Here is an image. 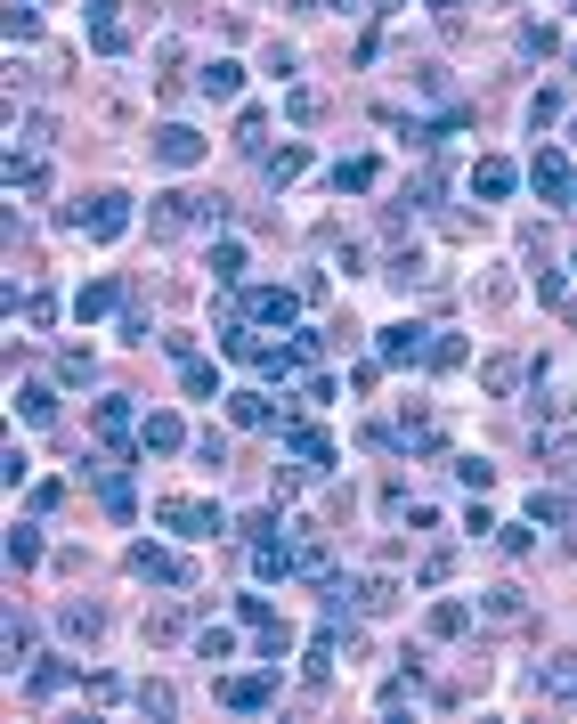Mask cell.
<instances>
[{
    "label": "cell",
    "mask_w": 577,
    "mask_h": 724,
    "mask_svg": "<svg viewBox=\"0 0 577 724\" xmlns=\"http://www.w3.org/2000/svg\"><path fill=\"white\" fill-rule=\"evenodd\" d=\"M529 448H537V456L577 448V407H569V399H553V391L537 399V432H529Z\"/></svg>",
    "instance_id": "cell-1"
},
{
    "label": "cell",
    "mask_w": 577,
    "mask_h": 724,
    "mask_svg": "<svg viewBox=\"0 0 577 724\" xmlns=\"http://www.w3.org/2000/svg\"><path fill=\"white\" fill-rule=\"evenodd\" d=\"M66 228H90V236H122V228H131V196H122V188H98L90 204H74V212H66Z\"/></svg>",
    "instance_id": "cell-2"
},
{
    "label": "cell",
    "mask_w": 577,
    "mask_h": 724,
    "mask_svg": "<svg viewBox=\"0 0 577 724\" xmlns=\"http://www.w3.org/2000/svg\"><path fill=\"white\" fill-rule=\"evenodd\" d=\"M163 529H179V537H220V505H204V497H163Z\"/></svg>",
    "instance_id": "cell-3"
},
{
    "label": "cell",
    "mask_w": 577,
    "mask_h": 724,
    "mask_svg": "<svg viewBox=\"0 0 577 724\" xmlns=\"http://www.w3.org/2000/svg\"><path fill=\"white\" fill-rule=\"evenodd\" d=\"M131 570L155 578V586H196V562H187V554H163V546H131Z\"/></svg>",
    "instance_id": "cell-4"
},
{
    "label": "cell",
    "mask_w": 577,
    "mask_h": 724,
    "mask_svg": "<svg viewBox=\"0 0 577 724\" xmlns=\"http://www.w3.org/2000/svg\"><path fill=\"white\" fill-rule=\"evenodd\" d=\"M512 188H521V171H512L504 155H480V163H472V196H480V204H512Z\"/></svg>",
    "instance_id": "cell-5"
},
{
    "label": "cell",
    "mask_w": 577,
    "mask_h": 724,
    "mask_svg": "<svg viewBox=\"0 0 577 724\" xmlns=\"http://www.w3.org/2000/svg\"><path fill=\"white\" fill-rule=\"evenodd\" d=\"M98 440L114 448V464H131V448H122V440H131V399H122V391L98 399Z\"/></svg>",
    "instance_id": "cell-6"
},
{
    "label": "cell",
    "mask_w": 577,
    "mask_h": 724,
    "mask_svg": "<svg viewBox=\"0 0 577 724\" xmlns=\"http://www.w3.org/2000/svg\"><path fill=\"white\" fill-rule=\"evenodd\" d=\"M277 700V676H261V668H252V676H220V708H269Z\"/></svg>",
    "instance_id": "cell-7"
},
{
    "label": "cell",
    "mask_w": 577,
    "mask_h": 724,
    "mask_svg": "<svg viewBox=\"0 0 577 724\" xmlns=\"http://www.w3.org/2000/svg\"><path fill=\"white\" fill-rule=\"evenodd\" d=\"M196 155H204V139L187 131V123H163V131H155V163H163V171H187Z\"/></svg>",
    "instance_id": "cell-8"
},
{
    "label": "cell",
    "mask_w": 577,
    "mask_h": 724,
    "mask_svg": "<svg viewBox=\"0 0 577 724\" xmlns=\"http://www.w3.org/2000/svg\"><path fill=\"white\" fill-rule=\"evenodd\" d=\"M57 635L66 643H98L106 635V602H66V611H57Z\"/></svg>",
    "instance_id": "cell-9"
},
{
    "label": "cell",
    "mask_w": 577,
    "mask_h": 724,
    "mask_svg": "<svg viewBox=\"0 0 577 724\" xmlns=\"http://www.w3.org/2000/svg\"><path fill=\"white\" fill-rule=\"evenodd\" d=\"M252 570H261V578H293V570H301V554L269 529V537H252Z\"/></svg>",
    "instance_id": "cell-10"
},
{
    "label": "cell",
    "mask_w": 577,
    "mask_h": 724,
    "mask_svg": "<svg viewBox=\"0 0 577 724\" xmlns=\"http://www.w3.org/2000/svg\"><path fill=\"white\" fill-rule=\"evenodd\" d=\"M244 318H261V326H301V301H293V293H244Z\"/></svg>",
    "instance_id": "cell-11"
},
{
    "label": "cell",
    "mask_w": 577,
    "mask_h": 724,
    "mask_svg": "<svg viewBox=\"0 0 577 724\" xmlns=\"http://www.w3.org/2000/svg\"><path fill=\"white\" fill-rule=\"evenodd\" d=\"M285 440H293V456H301L309 472H326V464H334V440L317 432V424H285Z\"/></svg>",
    "instance_id": "cell-12"
},
{
    "label": "cell",
    "mask_w": 577,
    "mask_h": 724,
    "mask_svg": "<svg viewBox=\"0 0 577 724\" xmlns=\"http://www.w3.org/2000/svg\"><path fill=\"white\" fill-rule=\"evenodd\" d=\"M57 415V375L49 383H17V424H49Z\"/></svg>",
    "instance_id": "cell-13"
},
{
    "label": "cell",
    "mask_w": 577,
    "mask_h": 724,
    "mask_svg": "<svg viewBox=\"0 0 577 724\" xmlns=\"http://www.w3.org/2000/svg\"><path fill=\"white\" fill-rule=\"evenodd\" d=\"M480 619H496V627L529 619V594H521V586H488V594H480Z\"/></svg>",
    "instance_id": "cell-14"
},
{
    "label": "cell",
    "mask_w": 577,
    "mask_h": 724,
    "mask_svg": "<svg viewBox=\"0 0 577 724\" xmlns=\"http://www.w3.org/2000/svg\"><path fill=\"white\" fill-rule=\"evenodd\" d=\"M569 179H577V171H569V155H561V147H545V155H537V188H545L553 204H569Z\"/></svg>",
    "instance_id": "cell-15"
},
{
    "label": "cell",
    "mask_w": 577,
    "mask_h": 724,
    "mask_svg": "<svg viewBox=\"0 0 577 724\" xmlns=\"http://www.w3.org/2000/svg\"><path fill=\"white\" fill-rule=\"evenodd\" d=\"M196 90H204V98H244V66H236V57H220V66L196 74Z\"/></svg>",
    "instance_id": "cell-16"
},
{
    "label": "cell",
    "mask_w": 577,
    "mask_h": 724,
    "mask_svg": "<svg viewBox=\"0 0 577 724\" xmlns=\"http://www.w3.org/2000/svg\"><path fill=\"white\" fill-rule=\"evenodd\" d=\"M49 375L66 383V391H74V383H98V350H82V342H74V350H57V367H49Z\"/></svg>",
    "instance_id": "cell-17"
},
{
    "label": "cell",
    "mask_w": 577,
    "mask_h": 724,
    "mask_svg": "<svg viewBox=\"0 0 577 724\" xmlns=\"http://www.w3.org/2000/svg\"><path fill=\"white\" fill-rule=\"evenodd\" d=\"M90 41H98V49H122V0H90Z\"/></svg>",
    "instance_id": "cell-18"
},
{
    "label": "cell",
    "mask_w": 577,
    "mask_h": 724,
    "mask_svg": "<svg viewBox=\"0 0 577 724\" xmlns=\"http://www.w3.org/2000/svg\"><path fill=\"white\" fill-rule=\"evenodd\" d=\"M480 383H488L496 399H512V391L529 383V367H521V358H488V367H480Z\"/></svg>",
    "instance_id": "cell-19"
},
{
    "label": "cell",
    "mask_w": 577,
    "mask_h": 724,
    "mask_svg": "<svg viewBox=\"0 0 577 724\" xmlns=\"http://www.w3.org/2000/svg\"><path fill=\"white\" fill-rule=\"evenodd\" d=\"M147 448H155V456H179V448H187V424H179V415H147Z\"/></svg>",
    "instance_id": "cell-20"
},
{
    "label": "cell",
    "mask_w": 577,
    "mask_h": 724,
    "mask_svg": "<svg viewBox=\"0 0 577 724\" xmlns=\"http://www.w3.org/2000/svg\"><path fill=\"white\" fill-rule=\"evenodd\" d=\"M228 415H236L244 432H261V424H277V407H269L261 391H236V399H228Z\"/></svg>",
    "instance_id": "cell-21"
},
{
    "label": "cell",
    "mask_w": 577,
    "mask_h": 724,
    "mask_svg": "<svg viewBox=\"0 0 577 724\" xmlns=\"http://www.w3.org/2000/svg\"><path fill=\"white\" fill-rule=\"evenodd\" d=\"M66 684H74V668H66V659H49V668H33V676H25V692H33V700H57Z\"/></svg>",
    "instance_id": "cell-22"
},
{
    "label": "cell",
    "mask_w": 577,
    "mask_h": 724,
    "mask_svg": "<svg viewBox=\"0 0 577 724\" xmlns=\"http://www.w3.org/2000/svg\"><path fill=\"white\" fill-rule=\"evenodd\" d=\"M423 326H382V358H423Z\"/></svg>",
    "instance_id": "cell-23"
},
{
    "label": "cell",
    "mask_w": 577,
    "mask_h": 724,
    "mask_svg": "<svg viewBox=\"0 0 577 724\" xmlns=\"http://www.w3.org/2000/svg\"><path fill=\"white\" fill-rule=\"evenodd\" d=\"M261 171H269V188H285V179H301V171H309V147H277Z\"/></svg>",
    "instance_id": "cell-24"
},
{
    "label": "cell",
    "mask_w": 577,
    "mask_h": 724,
    "mask_svg": "<svg viewBox=\"0 0 577 724\" xmlns=\"http://www.w3.org/2000/svg\"><path fill=\"white\" fill-rule=\"evenodd\" d=\"M114 301H122V293H114V285L98 277V285H82V301H74V310H82V318L98 326V318H114Z\"/></svg>",
    "instance_id": "cell-25"
},
{
    "label": "cell",
    "mask_w": 577,
    "mask_h": 724,
    "mask_svg": "<svg viewBox=\"0 0 577 724\" xmlns=\"http://www.w3.org/2000/svg\"><path fill=\"white\" fill-rule=\"evenodd\" d=\"M423 367H439V375H447V367H464V334H439V342L423 350Z\"/></svg>",
    "instance_id": "cell-26"
},
{
    "label": "cell",
    "mask_w": 577,
    "mask_h": 724,
    "mask_svg": "<svg viewBox=\"0 0 577 724\" xmlns=\"http://www.w3.org/2000/svg\"><path fill=\"white\" fill-rule=\"evenodd\" d=\"M423 627H431V643H456V635H464V611H456V602H439Z\"/></svg>",
    "instance_id": "cell-27"
},
{
    "label": "cell",
    "mask_w": 577,
    "mask_h": 724,
    "mask_svg": "<svg viewBox=\"0 0 577 724\" xmlns=\"http://www.w3.org/2000/svg\"><path fill=\"white\" fill-rule=\"evenodd\" d=\"M9 562H17V570H33V562H41V537H33V529H25V521H17V529H9Z\"/></svg>",
    "instance_id": "cell-28"
},
{
    "label": "cell",
    "mask_w": 577,
    "mask_h": 724,
    "mask_svg": "<svg viewBox=\"0 0 577 724\" xmlns=\"http://www.w3.org/2000/svg\"><path fill=\"white\" fill-rule=\"evenodd\" d=\"M212 277H244V245H236V236H220V245H212Z\"/></svg>",
    "instance_id": "cell-29"
},
{
    "label": "cell",
    "mask_w": 577,
    "mask_h": 724,
    "mask_svg": "<svg viewBox=\"0 0 577 724\" xmlns=\"http://www.w3.org/2000/svg\"><path fill=\"white\" fill-rule=\"evenodd\" d=\"M261 131H269V114H261V106H244V114H236V147L252 155V147H261Z\"/></svg>",
    "instance_id": "cell-30"
},
{
    "label": "cell",
    "mask_w": 577,
    "mask_h": 724,
    "mask_svg": "<svg viewBox=\"0 0 577 724\" xmlns=\"http://www.w3.org/2000/svg\"><path fill=\"white\" fill-rule=\"evenodd\" d=\"M179 635H187V611H155L147 619V643H179Z\"/></svg>",
    "instance_id": "cell-31"
},
{
    "label": "cell",
    "mask_w": 577,
    "mask_h": 724,
    "mask_svg": "<svg viewBox=\"0 0 577 724\" xmlns=\"http://www.w3.org/2000/svg\"><path fill=\"white\" fill-rule=\"evenodd\" d=\"M179 383H187V391H196V399H212V383H220V375L204 367V358H179Z\"/></svg>",
    "instance_id": "cell-32"
},
{
    "label": "cell",
    "mask_w": 577,
    "mask_h": 724,
    "mask_svg": "<svg viewBox=\"0 0 577 724\" xmlns=\"http://www.w3.org/2000/svg\"><path fill=\"white\" fill-rule=\"evenodd\" d=\"M285 643H293V635H285V627H277V619H261V627H252V651H261V659H277V651H285Z\"/></svg>",
    "instance_id": "cell-33"
},
{
    "label": "cell",
    "mask_w": 577,
    "mask_h": 724,
    "mask_svg": "<svg viewBox=\"0 0 577 724\" xmlns=\"http://www.w3.org/2000/svg\"><path fill=\"white\" fill-rule=\"evenodd\" d=\"M41 17H33V0H9V41H33Z\"/></svg>",
    "instance_id": "cell-34"
},
{
    "label": "cell",
    "mask_w": 577,
    "mask_h": 724,
    "mask_svg": "<svg viewBox=\"0 0 577 724\" xmlns=\"http://www.w3.org/2000/svg\"><path fill=\"white\" fill-rule=\"evenodd\" d=\"M139 708H147V716H171L179 692H171V684H139Z\"/></svg>",
    "instance_id": "cell-35"
},
{
    "label": "cell",
    "mask_w": 577,
    "mask_h": 724,
    "mask_svg": "<svg viewBox=\"0 0 577 724\" xmlns=\"http://www.w3.org/2000/svg\"><path fill=\"white\" fill-rule=\"evenodd\" d=\"M358 611L382 619V611H391V586H382V578H358Z\"/></svg>",
    "instance_id": "cell-36"
},
{
    "label": "cell",
    "mask_w": 577,
    "mask_h": 724,
    "mask_svg": "<svg viewBox=\"0 0 577 724\" xmlns=\"http://www.w3.org/2000/svg\"><path fill=\"white\" fill-rule=\"evenodd\" d=\"M553 41H561L553 25H521V49H529V57H553Z\"/></svg>",
    "instance_id": "cell-37"
},
{
    "label": "cell",
    "mask_w": 577,
    "mask_h": 724,
    "mask_svg": "<svg viewBox=\"0 0 577 724\" xmlns=\"http://www.w3.org/2000/svg\"><path fill=\"white\" fill-rule=\"evenodd\" d=\"M382 277H391V285H423V261H415V253H399V261L382 269Z\"/></svg>",
    "instance_id": "cell-38"
},
{
    "label": "cell",
    "mask_w": 577,
    "mask_h": 724,
    "mask_svg": "<svg viewBox=\"0 0 577 724\" xmlns=\"http://www.w3.org/2000/svg\"><path fill=\"white\" fill-rule=\"evenodd\" d=\"M326 9H334V17H358V0H326Z\"/></svg>",
    "instance_id": "cell-39"
}]
</instances>
